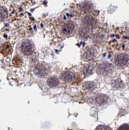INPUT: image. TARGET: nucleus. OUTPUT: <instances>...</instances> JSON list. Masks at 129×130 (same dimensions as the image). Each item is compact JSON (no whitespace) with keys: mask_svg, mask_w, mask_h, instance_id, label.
I'll list each match as a JSON object with an SVG mask.
<instances>
[{"mask_svg":"<svg viewBox=\"0 0 129 130\" xmlns=\"http://www.w3.org/2000/svg\"><path fill=\"white\" fill-rule=\"evenodd\" d=\"M114 67L112 64L108 62H103L99 64L96 68V72L101 76H107L113 72Z\"/></svg>","mask_w":129,"mask_h":130,"instance_id":"nucleus-1","label":"nucleus"},{"mask_svg":"<svg viewBox=\"0 0 129 130\" xmlns=\"http://www.w3.org/2000/svg\"><path fill=\"white\" fill-rule=\"evenodd\" d=\"M50 68L47 64L40 62L35 66L34 68V74L38 77H45L49 74Z\"/></svg>","mask_w":129,"mask_h":130,"instance_id":"nucleus-2","label":"nucleus"},{"mask_svg":"<svg viewBox=\"0 0 129 130\" xmlns=\"http://www.w3.org/2000/svg\"><path fill=\"white\" fill-rule=\"evenodd\" d=\"M21 53L26 56H30L35 52V46L29 40H25L21 42L20 46Z\"/></svg>","mask_w":129,"mask_h":130,"instance_id":"nucleus-3","label":"nucleus"},{"mask_svg":"<svg viewBox=\"0 0 129 130\" xmlns=\"http://www.w3.org/2000/svg\"><path fill=\"white\" fill-rule=\"evenodd\" d=\"M129 61V57L126 53H119L114 58L115 64L119 68H123L128 64Z\"/></svg>","mask_w":129,"mask_h":130,"instance_id":"nucleus-4","label":"nucleus"},{"mask_svg":"<svg viewBox=\"0 0 129 130\" xmlns=\"http://www.w3.org/2000/svg\"><path fill=\"white\" fill-rule=\"evenodd\" d=\"M97 55V50L94 47H88L82 54V59L84 61H91Z\"/></svg>","mask_w":129,"mask_h":130,"instance_id":"nucleus-5","label":"nucleus"},{"mask_svg":"<svg viewBox=\"0 0 129 130\" xmlns=\"http://www.w3.org/2000/svg\"><path fill=\"white\" fill-rule=\"evenodd\" d=\"M75 29V24L72 21H69L65 23L61 27V33L62 35H70Z\"/></svg>","mask_w":129,"mask_h":130,"instance_id":"nucleus-6","label":"nucleus"},{"mask_svg":"<svg viewBox=\"0 0 129 130\" xmlns=\"http://www.w3.org/2000/svg\"><path fill=\"white\" fill-rule=\"evenodd\" d=\"M91 29H92L91 27L82 25L79 31V36L83 39H86L91 35V31H92Z\"/></svg>","mask_w":129,"mask_h":130,"instance_id":"nucleus-7","label":"nucleus"},{"mask_svg":"<svg viewBox=\"0 0 129 130\" xmlns=\"http://www.w3.org/2000/svg\"><path fill=\"white\" fill-rule=\"evenodd\" d=\"M60 78L66 83H72L75 78V74L71 71H65L60 75Z\"/></svg>","mask_w":129,"mask_h":130,"instance_id":"nucleus-8","label":"nucleus"},{"mask_svg":"<svg viewBox=\"0 0 129 130\" xmlns=\"http://www.w3.org/2000/svg\"><path fill=\"white\" fill-rule=\"evenodd\" d=\"M0 52L4 55L8 56L12 52V48L11 44L8 42H5L2 44L0 47Z\"/></svg>","mask_w":129,"mask_h":130,"instance_id":"nucleus-9","label":"nucleus"},{"mask_svg":"<svg viewBox=\"0 0 129 130\" xmlns=\"http://www.w3.org/2000/svg\"><path fill=\"white\" fill-rule=\"evenodd\" d=\"M108 100V96L104 94H97L95 98V102L96 104L99 105L105 104L106 103H107Z\"/></svg>","mask_w":129,"mask_h":130,"instance_id":"nucleus-10","label":"nucleus"},{"mask_svg":"<svg viewBox=\"0 0 129 130\" xmlns=\"http://www.w3.org/2000/svg\"><path fill=\"white\" fill-rule=\"evenodd\" d=\"M97 24V20L93 17L90 16H85L82 19V24L84 26H86L88 27H90L92 28L94 27Z\"/></svg>","mask_w":129,"mask_h":130,"instance_id":"nucleus-11","label":"nucleus"},{"mask_svg":"<svg viewBox=\"0 0 129 130\" xmlns=\"http://www.w3.org/2000/svg\"><path fill=\"white\" fill-rule=\"evenodd\" d=\"M93 42L96 44H101L105 41V35L102 33H97L92 36Z\"/></svg>","mask_w":129,"mask_h":130,"instance_id":"nucleus-12","label":"nucleus"},{"mask_svg":"<svg viewBox=\"0 0 129 130\" xmlns=\"http://www.w3.org/2000/svg\"><path fill=\"white\" fill-rule=\"evenodd\" d=\"M97 88V84L94 81H86L82 84V89L86 92H92Z\"/></svg>","mask_w":129,"mask_h":130,"instance_id":"nucleus-13","label":"nucleus"},{"mask_svg":"<svg viewBox=\"0 0 129 130\" xmlns=\"http://www.w3.org/2000/svg\"><path fill=\"white\" fill-rule=\"evenodd\" d=\"M94 65L92 64H86L85 66H84L83 69H82V72H83L84 76L85 77H88V76L91 75L94 72Z\"/></svg>","mask_w":129,"mask_h":130,"instance_id":"nucleus-14","label":"nucleus"},{"mask_svg":"<svg viewBox=\"0 0 129 130\" xmlns=\"http://www.w3.org/2000/svg\"><path fill=\"white\" fill-rule=\"evenodd\" d=\"M47 84L51 88L56 87L59 85V79L56 76H51L47 79Z\"/></svg>","mask_w":129,"mask_h":130,"instance_id":"nucleus-15","label":"nucleus"},{"mask_svg":"<svg viewBox=\"0 0 129 130\" xmlns=\"http://www.w3.org/2000/svg\"><path fill=\"white\" fill-rule=\"evenodd\" d=\"M91 9H92V6H91V3H84L81 5V10L83 12L88 13L91 11Z\"/></svg>","mask_w":129,"mask_h":130,"instance_id":"nucleus-16","label":"nucleus"},{"mask_svg":"<svg viewBox=\"0 0 129 130\" xmlns=\"http://www.w3.org/2000/svg\"><path fill=\"white\" fill-rule=\"evenodd\" d=\"M8 16V11L7 9L4 7L0 6V20H5L7 18Z\"/></svg>","mask_w":129,"mask_h":130,"instance_id":"nucleus-17","label":"nucleus"},{"mask_svg":"<svg viewBox=\"0 0 129 130\" xmlns=\"http://www.w3.org/2000/svg\"><path fill=\"white\" fill-rule=\"evenodd\" d=\"M112 86L116 89H121L124 86V83H123L121 80H120L119 79H117V80H115L113 81L112 83Z\"/></svg>","mask_w":129,"mask_h":130,"instance_id":"nucleus-18","label":"nucleus"},{"mask_svg":"<svg viewBox=\"0 0 129 130\" xmlns=\"http://www.w3.org/2000/svg\"><path fill=\"white\" fill-rule=\"evenodd\" d=\"M12 63H13V64H14L15 67H19L22 64V60H21V58H20V57L16 56L13 59Z\"/></svg>","mask_w":129,"mask_h":130,"instance_id":"nucleus-19","label":"nucleus"},{"mask_svg":"<svg viewBox=\"0 0 129 130\" xmlns=\"http://www.w3.org/2000/svg\"><path fill=\"white\" fill-rule=\"evenodd\" d=\"M95 130H112L109 127L106 126H103V125H100L98 126Z\"/></svg>","mask_w":129,"mask_h":130,"instance_id":"nucleus-20","label":"nucleus"},{"mask_svg":"<svg viewBox=\"0 0 129 130\" xmlns=\"http://www.w3.org/2000/svg\"><path fill=\"white\" fill-rule=\"evenodd\" d=\"M118 130H129V125L126 124H123L119 127Z\"/></svg>","mask_w":129,"mask_h":130,"instance_id":"nucleus-21","label":"nucleus"},{"mask_svg":"<svg viewBox=\"0 0 129 130\" xmlns=\"http://www.w3.org/2000/svg\"><path fill=\"white\" fill-rule=\"evenodd\" d=\"M68 130H72V129H68Z\"/></svg>","mask_w":129,"mask_h":130,"instance_id":"nucleus-22","label":"nucleus"}]
</instances>
